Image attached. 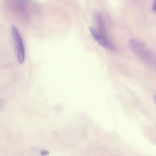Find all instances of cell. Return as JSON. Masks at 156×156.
Returning <instances> with one entry per match:
<instances>
[{
  "mask_svg": "<svg viewBox=\"0 0 156 156\" xmlns=\"http://www.w3.org/2000/svg\"><path fill=\"white\" fill-rule=\"evenodd\" d=\"M130 49L140 60L152 66L155 65V58L146 45L141 41L132 38L129 41Z\"/></svg>",
  "mask_w": 156,
  "mask_h": 156,
  "instance_id": "obj_1",
  "label": "cell"
},
{
  "mask_svg": "<svg viewBox=\"0 0 156 156\" xmlns=\"http://www.w3.org/2000/svg\"><path fill=\"white\" fill-rule=\"evenodd\" d=\"M11 31L17 53L19 63L22 64L25 58V50L22 38L17 28L12 26Z\"/></svg>",
  "mask_w": 156,
  "mask_h": 156,
  "instance_id": "obj_2",
  "label": "cell"
},
{
  "mask_svg": "<svg viewBox=\"0 0 156 156\" xmlns=\"http://www.w3.org/2000/svg\"><path fill=\"white\" fill-rule=\"evenodd\" d=\"M90 30L95 40L103 47L111 50H115L114 46L106 35L97 28L91 27Z\"/></svg>",
  "mask_w": 156,
  "mask_h": 156,
  "instance_id": "obj_3",
  "label": "cell"
},
{
  "mask_svg": "<svg viewBox=\"0 0 156 156\" xmlns=\"http://www.w3.org/2000/svg\"><path fill=\"white\" fill-rule=\"evenodd\" d=\"M95 19L98 27L97 29L101 32L105 33L104 22L101 15L99 13L96 14Z\"/></svg>",
  "mask_w": 156,
  "mask_h": 156,
  "instance_id": "obj_4",
  "label": "cell"
},
{
  "mask_svg": "<svg viewBox=\"0 0 156 156\" xmlns=\"http://www.w3.org/2000/svg\"><path fill=\"white\" fill-rule=\"evenodd\" d=\"M49 152L48 151L46 150H43L41 151V154L42 156H46L49 155Z\"/></svg>",
  "mask_w": 156,
  "mask_h": 156,
  "instance_id": "obj_5",
  "label": "cell"
},
{
  "mask_svg": "<svg viewBox=\"0 0 156 156\" xmlns=\"http://www.w3.org/2000/svg\"><path fill=\"white\" fill-rule=\"evenodd\" d=\"M152 9L154 11H156V1H154L153 2L152 5Z\"/></svg>",
  "mask_w": 156,
  "mask_h": 156,
  "instance_id": "obj_6",
  "label": "cell"
}]
</instances>
